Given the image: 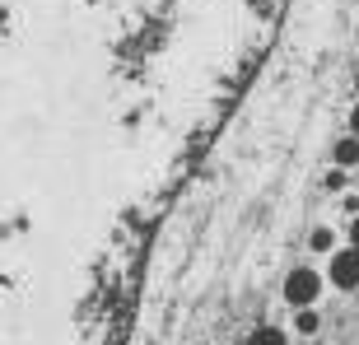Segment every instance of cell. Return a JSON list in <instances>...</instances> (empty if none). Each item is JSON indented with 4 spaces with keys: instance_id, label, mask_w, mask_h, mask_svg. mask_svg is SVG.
I'll return each mask as SVG.
<instances>
[{
    "instance_id": "5b68a950",
    "label": "cell",
    "mask_w": 359,
    "mask_h": 345,
    "mask_svg": "<svg viewBox=\"0 0 359 345\" xmlns=\"http://www.w3.org/2000/svg\"><path fill=\"white\" fill-rule=\"evenodd\" d=\"M248 345H285V332H280V327H257V332L248 336Z\"/></svg>"
},
{
    "instance_id": "30bf717a",
    "label": "cell",
    "mask_w": 359,
    "mask_h": 345,
    "mask_svg": "<svg viewBox=\"0 0 359 345\" xmlns=\"http://www.w3.org/2000/svg\"><path fill=\"white\" fill-rule=\"evenodd\" d=\"M355 89H359V75H355Z\"/></svg>"
},
{
    "instance_id": "9c48e42d",
    "label": "cell",
    "mask_w": 359,
    "mask_h": 345,
    "mask_svg": "<svg viewBox=\"0 0 359 345\" xmlns=\"http://www.w3.org/2000/svg\"><path fill=\"white\" fill-rule=\"evenodd\" d=\"M350 135H359V107L350 112Z\"/></svg>"
},
{
    "instance_id": "3957f363",
    "label": "cell",
    "mask_w": 359,
    "mask_h": 345,
    "mask_svg": "<svg viewBox=\"0 0 359 345\" xmlns=\"http://www.w3.org/2000/svg\"><path fill=\"white\" fill-rule=\"evenodd\" d=\"M332 285L336 290H355L359 285V248H346V252L332 257Z\"/></svg>"
},
{
    "instance_id": "52a82bcc",
    "label": "cell",
    "mask_w": 359,
    "mask_h": 345,
    "mask_svg": "<svg viewBox=\"0 0 359 345\" xmlns=\"http://www.w3.org/2000/svg\"><path fill=\"white\" fill-rule=\"evenodd\" d=\"M294 327H299V332H318V318H313V308H299Z\"/></svg>"
},
{
    "instance_id": "ba28073f",
    "label": "cell",
    "mask_w": 359,
    "mask_h": 345,
    "mask_svg": "<svg viewBox=\"0 0 359 345\" xmlns=\"http://www.w3.org/2000/svg\"><path fill=\"white\" fill-rule=\"evenodd\" d=\"M350 248H359V215L350 219Z\"/></svg>"
},
{
    "instance_id": "8992f818",
    "label": "cell",
    "mask_w": 359,
    "mask_h": 345,
    "mask_svg": "<svg viewBox=\"0 0 359 345\" xmlns=\"http://www.w3.org/2000/svg\"><path fill=\"white\" fill-rule=\"evenodd\" d=\"M332 243H336V234H332V229H313V252H327Z\"/></svg>"
},
{
    "instance_id": "7a4b0ae2",
    "label": "cell",
    "mask_w": 359,
    "mask_h": 345,
    "mask_svg": "<svg viewBox=\"0 0 359 345\" xmlns=\"http://www.w3.org/2000/svg\"><path fill=\"white\" fill-rule=\"evenodd\" d=\"M318 294H322V276H318V271H308V266L290 271V280H285V299H290L294 308L318 304Z\"/></svg>"
},
{
    "instance_id": "277c9868",
    "label": "cell",
    "mask_w": 359,
    "mask_h": 345,
    "mask_svg": "<svg viewBox=\"0 0 359 345\" xmlns=\"http://www.w3.org/2000/svg\"><path fill=\"white\" fill-rule=\"evenodd\" d=\"M336 163H341V168H359V135L336 140Z\"/></svg>"
},
{
    "instance_id": "6da1fadb",
    "label": "cell",
    "mask_w": 359,
    "mask_h": 345,
    "mask_svg": "<svg viewBox=\"0 0 359 345\" xmlns=\"http://www.w3.org/2000/svg\"><path fill=\"white\" fill-rule=\"evenodd\" d=\"M280 0H0V345H98L135 248L89 201V140H159L163 107L215 121Z\"/></svg>"
}]
</instances>
